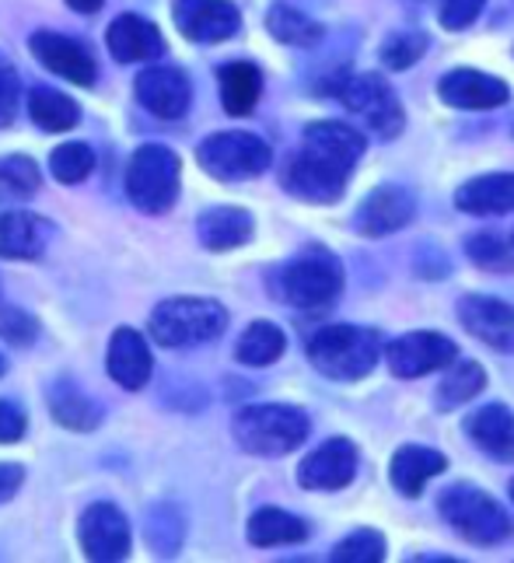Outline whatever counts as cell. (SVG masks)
<instances>
[{"mask_svg": "<svg viewBox=\"0 0 514 563\" xmlns=\"http://www.w3.org/2000/svg\"><path fill=\"white\" fill-rule=\"evenodd\" d=\"M364 154V137L343 123H315L305 130V144L284 168V186L298 200L332 203Z\"/></svg>", "mask_w": 514, "mask_h": 563, "instance_id": "1", "label": "cell"}, {"mask_svg": "<svg viewBox=\"0 0 514 563\" xmlns=\"http://www.w3.org/2000/svg\"><path fill=\"white\" fill-rule=\"evenodd\" d=\"M196 158H200V165L214 179L239 183V179L263 176L273 154L260 137H252V133H214V137L200 144Z\"/></svg>", "mask_w": 514, "mask_h": 563, "instance_id": "8", "label": "cell"}, {"mask_svg": "<svg viewBox=\"0 0 514 563\" xmlns=\"http://www.w3.org/2000/svg\"><path fill=\"white\" fill-rule=\"evenodd\" d=\"M35 322L18 312V308H8L4 301H0V336L11 340V343H32L35 340Z\"/></svg>", "mask_w": 514, "mask_h": 563, "instance_id": "39", "label": "cell"}, {"mask_svg": "<svg viewBox=\"0 0 514 563\" xmlns=\"http://www.w3.org/2000/svg\"><path fill=\"white\" fill-rule=\"evenodd\" d=\"M32 53L39 56V64L50 67L53 74L67 77L74 85H95V56L81 46L74 43L67 35H56V32H35L32 35Z\"/></svg>", "mask_w": 514, "mask_h": 563, "instance_id": "15", "label": "cell"}, {"mask_svg": "<svg viewBox=\"0 0 514 563\" xmlns=\"http://www.w3.org/2000/svg\"><path fill=\"white\" fill-rule=\"evenodd\" d=\"M336 95H340V102L358 112L382 141L400 137V130H403V106H400V99H395V91L389 88V81H382L379 74L347 77V81L336 88Z\"/></svg>", "mask_w": 514, "mask_h": 563, "instance_id": "9", "label": "cell"}, {"mask_svg": "<svg viewBox=\"0 0 514 563\" xmlns=\"http://www.w3.org/2000/svg\"><path fill=\"white\" fill-rule=\"evenodd\" d=\"M379 333L361 325H326L308 340V361L336 382H358L379 364Z\"/></svg>", "mask_w": 514, "mask_h": 563, "instance_id": "2", "label": "cell"}, {"mask_svg": "<svg viewBox=\"0 0 514 563\" xmlns=\"http://www.w3.org/2000/svg\"><path fill=\"white\" fill-rule=\"evenodd\" d=\"M455 357H459V346L441 333H409L389 346V364L400 378H420L427 372H438Z\"/></svg>", "mask_w": 514, "mask_h": 563, "instance_id": "12", "label": "cell"}, {"mask_svg": "<svg viewBox=\"0 0 514 563\" xmlns=\"http://www.w3.org/2000/svg\"><path fill=\"white\" fill-rule=\"evenodd\" d=\"M50 168H53V176L74 186V183H81L91 176V168H95V154L88 144H64V147H56L53 151V158H50Z\"/></svg>", "mask_w": 514, "mask_h": 563, "instance_id": "34", "label": "cell"}, {"mask_svg": "<svg viewBox=\"0 0 514 563\" xmlns=\"http://www.w3.org/2000/svg\"><path fill=\"white\" fill-rule=\"evenodd\" d=\"M284 351H287V336L281 333V325L252 322L242 333L234 357H239L242 364H249V367H266V364H273L276 357H281Z\"/></svg>", "mask_w": 514, "mask_h": 563, "instance_id": "28", "label": "cell"}, {"mask_svg": "<svg viewBox=\"0 0 514 563\" xmlns=\"http://www.w3.org/2000/svg\"><path fill=\"white\" fill-rule=\"evenodd\" d=\"M438 95L441 102H448L451 109H497L511 99V91L504 81H497V77L490 74H480V70H451L441 77L438 85Z\"/></svg>", "mask_w": 514, "mask_h": 563, "instance_id": "16", "label": "cell"}, {"mask_svg": "<svg viewBox=\"0 0 514 563\" xmlns=\"http://www.w3.org/2000/svg\"><path fill=\"white\" fill-rule=\"evenodd\" d=\"M18 95H22V81H18V70L4 60V56H0V126H8L14 120Z\"/></svg>", "mask_w": 514, "mask_h": 563, "instance_id": "40", "label": "cell"}, {"mask_svg": "<svg viewBox=\"0 0 514 563\" xmlns=\"http://www.w3.org/2000/svg\"><path fill=\"white\" fill-rule=\"evenodd\" d=\"M441 515L448 526L459 529L469 542L477 547H493V542H504L511 536V518L490 494L477 487H451L441 494Z\"/></svg>", "mask_w": 514, "mask_h": 563, "instance_id": "6", "label": "cell"}, {"mask_svg": "<svg viewBox=\"0 0 514 563\" xmlns=\"http://www.w3.org/2000/svg\"><path fill=\"white\" fill-rule=\"evenodd\" d=\"M81 550L95 563H116L130 553V526L112 504H91L81 515Z\"/></svg>", "mask_w": 514, "mask_h": 563, "instance_id": "10", "label": "cell"}, {"mask_svg": "<svg viewBox=\"0 0 514 563\" xmlns=\"http://www.w3.org/2000/svg\"><path fill=\"white\" fill-rule=\"evenodd\" d=\"M136 99H141L154 115H162V120H179L189 109V81L183 70L175 67H151L136 77Z\"/></svg>", "mask_w": 514, "mask_h": 563, "instance_id": "17", "label": "cell"}, {"mask_svg": "<svg viewBox=\"0 0 514 563\" xmlns=\"http://www.w3.org/2000/svg\"><path fill=\"white\" fill-rule=\"evenodd\" d=\"M172 18L193 43H221L239 32L242 14L228 0H175Z\"/></svg>", "mask_w": 514, "mask_h": 563, "instance_id": "11", "label": "cell"}, {"mask_svg": "<svg viewBox=\"0 0 514 563\" xmlns=\"http://www.w3.org/2000/svg\"><path fill=\"white\" fill-rule=\"evenodd\" d=\"M438 473H445V455L434 449H420V444H406L392 459V483L406 497H417L427 487V479Z\"/></svg>", "mask_w": 514, "mask_h": 563, "instance_id": "24", "label": "cell"}, {"mask_svg": "<svg viewBox=\"0 0 514 563\" xmlns=\"http://www.w3.org/2000/svg\"><path fill=\"white\" fill-rule=\"evenodd\" d=\"M343 290V266L326 249H311L294 260L281 277V295L294 308H326Z\"/></svg>", "mask_w": 514, "mask_h": 563, "instance_id": "7", "label": "cell"}, {"mask_svg": "<svg viewBox=\"0 0 514 563\" xmlns=\"http://www.w3.org/2000/svg\"><path fill=\"white\" fill-rule=\"evenodd\" d=\"M305 536H308V526L302 518L276 511V508H266L249 521L252 547H287V542H302Z\"/></svg>", "mask_w": 514, "mask_h": 563, "instance_id": "27", "label": "cell"}, {"mask_svg": "<svg viewBox=\"0 0 514 563\" xmlns=\"http://www.w3.org/2000/svg\"><path fill=\"white\" fill-rule=\"evenodd\" d=\"M29 112H32V123L43 126L46 133H64L81 120L74 99H67L64 91H53V88H35L29 99Z\"/></svg>", "mask_w": 514, "mask_h": 563, "instance_id": "29", "label": "cell"}, {"mask_svg": "<svg viewBox=\"0 0 514 563\" xmlns=\"http://www.w3.org/2000/svg\"><path fill=\"white\" fill-rule=\"evenodd\" d=\"M486 0H438V14L445 29H466L477 22V14L483 11Z\"/></svg>", "mask_w": 514, "mask_h": 563, "instance_id": "38", "label": "cell"}, {"mask_svg": "<svg viewBox=\"0 0 514 563\" xmlns=\"http://www.w3.org/2000/svg\"><path fill=\"white\" fill-rule=\"evenodd\" d=\"M234 438L252 455H287L308 438V417L298 406H249L234 417Z\"/></svg>", "mask_w": 514, "mask_h": 563, "instance_id": "3", "label": "cell"}, {"mask_svg": "<svg viewBox=\"0 0 514 563\" xmlns=\"http://www.w3.org/2000/svg\"><path fill=\"white\" fill-rule=\"evenodd\" d=\"M22 465H14V462H0V504L11 500L18 494V487H22Z\"/></svg>", "mask_w": 514, "mask_h": 563, "instance_id": "42", "label": "cell"}, {"mask_svg": "<svg viewBox=\"0 0 514 563\" xmlns=\"http://www.w3.org/2000/svg\"><path fill=\"white\" fill-rule=\"evenodd\" d=\"M455 207L466 213H511L514 210V172H501V176H483L466 183L455 192Z\"/></svg>", "mask_w": 514, "mask_h": 563, "instance_id": "23", "label": "cell"}, {"mask_svg": "<svg viewBox=\"0 0 514 563\" xmlns=\"http://www.w3.org/2000/svg\"><path fill=\"white\" fill-rule=\"evenodd\" d=\"M413 218V197L400 186H382L374 189L371 197L353 213V228L368 239L389 235V231H400Z\"/></svg>", "mask_w": 514, "mask_h": 563, "instance_id": "18", "label": "cell"}, {"mask_svg": "<svg viewBox=\"0 0 514 563\" xmlns=\"http://www.w3.org/2000/svg\"><path fill=\"white\" fill-rule=\"evenodd\" d=\"M353 473H358V449L343 438H332L298 465V483L305 490H340Z\"/></svg>", "mask_w": 514, "mask_h": 563, "instance_id": "13", "label": "cell"}, {"mask_svg": "<svg viewBox=\"0 0 514 563\" xmlns=\"http://www.w3.org/2000/svg\"><path fill=\"white\" fill-rule=\"evenodd\" d=\"M39 189V168L25 154H11L0 162V203L8 200H29Z\"/></svg>", "mask_w": 514, "mask_h": 563, "instance_id": "33", "label": "cell"}, {"mask_svg": "<svg viewBox=\"0 0 514 563\" xmlns=\"http://www.w3.org/2000/svg\"><path fill=\"white\" fill-rule=\"evenodd\" d=\"M0 375H4V361H0Z\"/></svg>", "mask_w": 514, "mask_h": 563, "instance_id": "44", "label": "cell"}, {"mask_svg": "<svg viewBox=\"0 0 514 563\" xmlns=\"http://www.w3.org/2000/svg\"><path fill=\"white\" fill-rule=\"evenodd\" d=\"M50 242V224L25 210L0 213V256L4 260H35Z\"/></svg>", "mask_w": 514, "mask_h": 563, "instance_id": "21", "label": "cell"}, {"mask_svg": "<svg viewBox=\"0 0 514 563\" xmlns=\"http://www.w3.org/2000/svg\"><path fill=\"white\" fill-rule=\"evenodd\" d=\"M106 43L112 49V56L120 64H141V60H154V56L165 53V38L157 32L147 18L141 14H120L109 25Z\"/></svg>", "mask_w": 514, "mask_h": 563, "instance_id": "19", "label": "cell"}, {"mask_svg": "<svg viewBox=\"0 0 514 563\" xmlns=\"http://www.w3.org/2000/svg\"><path fill=\"white\" fill-rule=\"evenodd\" d=\"M217 81H221L225 112H231V115H249L263 95V77L252 64H228V67H221V74H217Z\"/></svg>", "mask_w": 514, "mask_h": 563, "instance_id": "26", "label": "cell"}, {"mask_svg": "<svg viewBox=\"0 0 514 563\" xmlns=\"http://www.w3.org/2000/svg\"><path fill=\"white\" fill-rule=\"evenodd\" d=\"M25 434V413L14 402L0 399V444H11Z\"/></svg>", "mask_w": 514, "mask_h": 563, "instance_id": "41", "label": "cell"}, {"mask_svg": "<svg viewBox=\"0 0 514 563\" xmlns=\"http://www.w3.org/2000/svg\"><path fill=\"white\" fill-rule=\"evenodd\" d=\"M67 4H70L74 11H81V14H91V11L102 8V0H67Z\"/></svg>", "mask_w": 514, "mask_h": 563, "instance_id": "43", "label": "cell"}, {"mask_svg": "<svg viewBox=\"0 0 514 563\" xmlns=\"http://www.w3.org/2000/svg\"><path fill=\"white\" fill-rule=\"evenodd\" d=\"M483 385H486L483 367L477 361H459L451 367V375L441 382V388H438V406H441V410H455V406H462V402H469L472 396H477Z\"/></svg>", "mask_w": 514, "mask_h": 563, "instance_id": "32", "label": "cell"}, {"mask_svg": "<svg viewBox=\"0 0 514 563\" xmlns=\"http://www.w3.org/2000/svg\"><path fill=\"white\" fill-rule=\"evenodd\" d=\"M50 410L64 427H74V431H91L98 427V406L77 393L74 385H56L50 393Z\"/></svg>", "mask_w": 514, "mask_h": 563, "instance_id": "31", "label": "cell"}, {"mask_svg": "<svg viewBox=\"0 0 514 563\" xmlns=\"http://www.w3.org/2000/svg\"><path fill=\"white\" fill-rule=\"evenodd\" d=\"M466 256L480 269H490V274H507V269H514V249L501 242L497 235H472L466 242Z\"/></svg>", "mask_w": 514, "mask_h": 563, "instance_id": "35", "label": "cell"}, {"mask_svg": "<svg viewBox=\"0 0 514 563\" xmlns=\"http://www.w3.org/2000/svg\"><path fill=\"white\" fill-rule=\"evenodd\" d=\"M127 197L136 210L165 213L179 197V158L162 144L141 147L127 168Z\"/></svg>", "mask_w": 514, "mask_h": 563, "instance_id": "5", "label": "cell"}, {"mask_svg": "<svg viewBox=\"0 0 514 563\" xmlns=\"http://www.w3.org/2000/svg\"><path fill=\"white\" fill-rule=\"evenodd\" d=\"M459 319L472 336L490 343L493 351H514V308L507 301L472 295L462 301Z\"/></svg>", "mask_w": 514, "mask_h": 563, "instance_id": "14", "label": "cell"}, {"mask_svg": "<svg viewBox=\"0 0 514 563\" xmlns=\"http://www.w3.org/2000/svg\"><path fill=\"white\" fill-rule=\"evenodd\" d=\"M424 53H427V35H420V32H400V35L385 38L382 64L389 70H406V67L417 64Z\"/></svg>", "mask_w": 514, "mask_h": 563, "instance_id": "37", "label": "cell"}, {"mask_svg": "<svg viewBox=\"0 0 514 563\" xmlns=\"http://www.w3.org/2000/svg\"><path fill=\"white\" fill-rule=\"evenodd\" d=\"M151 367H154V361H151V351H147V340L130 325L116 329V336L109 343V375H112V382H120L123 388L136 393V388L147 385Z\"/></svg>", "mask_w": 514, "mask_h": 563, "instance_id": "20", "label": "cell"}, {"mask_svg": "<svg viewBox=\"0 0 514 563\" xmlns=\"http://www.w3.org/2000/svg\"><path fill=\"white\" fill-rule=\"evenodd\" d=\"M332 560L336 563H379L385 560V539L371 529H361L332 550Z\"/></svg>", "mask_w": 514, "mask_h": 563, "instance_id": "36", "label": "cell"}, {"mask_svg": "<svg viewBox=\"0 0 514 563\" xmlns=\"http://www.w3.org/2000/svg\"><path fill=\"white\" fill-rule=\"evenodd\" d=\"M228 312L207 298H172L151 312V336L162 346H196L225 333Z\"/></svg>", "mask_w": 514, "mask_h": 563, "instance_id": "4", "label": "cell"}, {"mask_svg": "<svg viewBox=\"0 0 514 563\" xmlns=\"http://www.w3.org/2000/svg\"><path fill=\"white\" fill-rule=\"evenodd\" d=\"M200 239L210 252L239 249L252 239V213L242 207H214L200 218Z\"/></svg>", "mask_w": 514, "mask_h": 563, "instance_id": "25", "label": "cell"}, {"mask_svg": "<svg viewBox=\"0 0 514 563\" xmlns=\"http://www.w3.org/2000/svg\"><path fill=\"white\" fill-rule=\"evenodd\" d=\"M511 497H514V479H511Z\"/></svg>", "mask_w": 514, "mask_h": 563, "instance_id": "45", "label": "cell"}, {"mask_svg": "<svg viewBox=\"0 0 514 563\" xmlns=\"http://www.w3.org/2000/svg\"><path fill=\"white\" fill-rule=\"evenodd\" d=\"M466 434L497 462H514V413L507 406H483L466 420Z\"/></svg>", "mask_w": 514, "mask_h": 563, "instance_id": "22", "label": "cell"}, {"mask_svg": "<svg viewBox=\"0 0 514 563\" xmlns=\"http://www.w3.org/2000/svg\"><path fill=\"white\" fill-rule=\"evenodd\" d=\"M266 29L273 38H281V43L287 46H315L322 38V29L311 22V18H305L302 11H294L287 4H276L270 14H266Z\"/></svg>", "mask_w": 514, "mask_h": 563, "instance_id": "30", "label": "cell"}]
</instances>
